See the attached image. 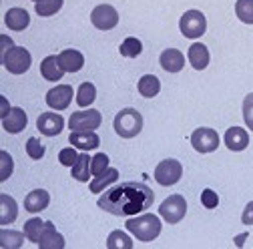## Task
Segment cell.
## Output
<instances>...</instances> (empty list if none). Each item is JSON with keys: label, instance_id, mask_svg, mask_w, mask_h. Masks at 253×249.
<instances>
[{"label": "cell", "instance_id": "1", "mask_svg": "<svg viewBox=\"0 0 253 249\" xmlns=\"http://www.w3.org/2000/svg\"><path fill=\"white\" fill-rule=\"evenodd\" d=\"M155 201V193L149 185L126 181L121 185H111L99 197V207L117 217H133L147 211Z\"/></svg>", "mask_w": 253, "mask_h": 249}, {"label": "cell", "instance_id": "2", "mask_svg": "<svg viewBox=\"0 0 253 249\" xmlns=\"http://www.w3.org/2000/svg\"><path fill=\"white\" fill-rule=\"evenodd\" d=\"M125 227H126V231H131L139 241H145V243L157 239L161 235V229H163L161 219L151 215V213H145V215H139V217H135V215L129 217V219L125 221Z\"/></svg>", "mask_w": 253, "mask_h": 249}, {"label": "cell", "instance_id": "3", "mask_svg": "<svg viewBox=\"0 0 253 249\" xmlns=\"http://www.w3.org/2000/svg\"><path fill=\"white\" fill-rule=\"evenodd\" d=\"M113 127H115V133L119 137L133 139V137H137L143 131V117H141L139 111L126 107V109L117 113V117L113 121Z\"/></svg>", "mask_w": 253, "mask_h": 249}, {"label": "cell", "instance_id": "4", "mask_svg": "<svg viewBox=\"0 0 253 249\" xmlns=\"http://www.w3.org/2000/svg\"><path fill=\"white\" fill-rule=\"evenodd\" d=\"M179 30H181V35L189 41H197L205 35V30H207V18L201 10H187L181 20H179Z\"/></svg>", "mask_w": 253, "mask_h": 249}, {"label": "cell", "instance_id": "5", "mask_svg": "<svg viewBox=\"0 0 253 249\" xmlns=\"http://www.w3.org/2000/svg\"><path fill=\"white\" fill-rule=\"evenodd\" d=\"M33 65V56L24 46H12L8 52L2 54V67L10 75H22Z\"/></svg>", "mask_w": 253, "mask_h": 249}, {"label": "cell", "instance_id": "6", "mask_svg": "<svg viewBox=\"0 0 253 249\" xmlns=\"http://www.w3.org/2000/svg\"><path fill=\"white\" fill-rule=\"evenodd\" d=\"M153 177L161 187H171V185L179 183V179L183 177V165L177 159H163L155 167Z\"/></svg>", "mask_w": 253, "mask_h": 249}, {"label": "cell", "instance_id": "7", "mask_svg": "<svg viewBox=\"0 0 253 249\" xmlns=\"http://www.w3.org/2000/svg\"><path fill=\"white\" fill-rule=\"evenodd\" d=\"M101 123H103V115L97 109H86L73 113L67 124L71 131H94L101 127Z\"/></svg>", "mask_w": 253, "mask_h": 249}, {"label": "cell", "instance_id": "8", "mask_svg": "<svg viewBox=\"0 0 253 249\" xmlns=\"http://www.w3.org/2000/svg\"><path fill=\"white\" fill-rule=\"evenodd\" d=\"M185 213H187V201L183 195H171L159 205V217H163L171 225L179 223L185 217Z\"/></svg>", "mask_w": 253, "mask_h": 249}, {"label": "cell", "instance_id": "9", "mask_svg": "<svg viewBox=\"0 0 253 249\" xmlns=\"http://www.w3.org/2000/svg\"><path fill=\"white\" fill-rule=\"evenodd\" d=\"M191 145L197 153H213L219 147V135L209 127H199L191 133Z\"/></svg>", "mask_w": 253, "mask_h": 249}, {"label": "cell", "instance_id": "10", "mask_svg": "<svg viewBox=\"0 0 253 249\" xmlns=\"http://www.w3.org/2000/svg\"><path fill=\"white\" fill-rule=\"evenodd\" d=\"M90 22L99 30H113L119 24V12L111 4H99L90 12Z\"/></svg>", "mask_w": 253, "mask_h": 249}, {"label": "cell", "instance_id": "11", "mask_svg": "<svg viewBox=\"0 0 253 249\" xmlns=\"http://www.w3.org/2000/svg\"><path fill=\"white\" fill-rule=\"evenodd\" d=\"M75 97V90L71 84H56L46 92V105L54 111H65Z\"/></svg>", "mask_w": 253, "mask_h": 249}, {"label": "cell", "instance_id": "12", "mask_svg": "<svg viewBox=\"0 0 253 249\" xmlns=\"http://www.w3.org/2000/svg\"><path fill=\"white\" fill-rule=\"evenodd\" d=\"M37 129L44 137H56V135H60L62 129H65V119L56 113H42L37 119Z\"/></svg>", "mask_w": 253, "mask_h": 249}, {"label": "cell", "instance_id": "13", "mask_svg": "<svg viewBox=\"0 0 253 249\" xmlns=\"http://www.w3.org/2000/svg\"><path fill=\"white\" fill-rule=\"evenodd\" d=\"M26 123H28L26 113H24L20 107H12V109L2 117V129H4L6 133H10V135H16V133H20V131L26 129Z\"/></svg>", "mask_w": 253, "mask_h": 249}, {"label": "cell", "instance_id": "14", "mask_svg": "<svg viewBox=\"0 0 253 249\" xmlns=\"http://www.w3.org/2000/svg\"><path fill=\"white\" fill-rule=\"evenodd\" d=\"M69 141L73 147L81 151H92V149H99L101 145V139L94 131H71Z\"/></svg>", "mask_w": 253, "mask_h": 249}, {"label": "cell", "instance_id": "15", "mask_svg": "<svg viewBox=\"0 0 253 249\" xmlns=\"http://www.w3.org/2000/svg\"><path fill=\"white\" fill-rule=\"evenodd\" d=\"M223 143H225V147L229 151L239 153V151L247 149V145H249V133L245 129H241V127H229L225 131V135H223Z\"/></svg>", "mask_w": 253, "mask_h": 249}, {"label": "cell", "instance_id": "16", "mask_svg": "<svg viewBox=\"0 0 253 249\" xmlns=\"http://www.w3.org/2000/svg\"><path fill=\"white\" fill-rule=\"evenodd\" d=\"M58 65L65 73H79L84 67V56L75 48H67L58 54Z\"/></svg>", "mask_w": 253, "mask_h": 249}, {"label": "cell", "instance_id": "17", "mask_svg": "<svg viewBox=\"0 0 253 249\" xmlns=\"http://www.w3.org/2000/svg\"><path fill=\"white\" fill-rule=\"evenodd\" d=\"M159 65L167 73H181L183 67H185V56L177 48H165L159 56Z\"/></svg>", "mask_w": 253, "mask_h": 249}, {"label": "cell", "instance_id": "18", "mask_svg": "<svg viewBox=\"0 0 253 249\" xmlns=\"http://www.w3.org/2000/svg\"><path fill=\"white\" fill-rule=\"evenodd\" d=\"M65 245H67V241H65V237L56 231L54 223L46 221L44 231H42L41 241H39V247L41 249H65Z\"/></svg>", "mask_w": 253, "mask_h": 249}, {"label": "cell", "instance_id": "19", "mask_svg": "<svg viewBox=\"0 0 253 249\" xmlns=\"http://www.w3.org/2000/svg\"><path fill=\"white\" fill-rule=\"evenodd\" d=\"M187 58H189V65H191L195 71H203V69H207L209 60H211L209 48L203 42H193L191 46H189Z\"/></svg>", "mask_w": 253, "mask_h": 249}, {"label": "cell", "instance_id": "20", "mask_svg": "<svg viewBox=\"0 0 253 249\" xmlns=\"http://www.w3.org/2000/svg\"><path fill=\"white\" fill-rule=\"evenodd\" d=\"M48 203H50V195L44 189H35L24 197V209L28 213H41L48 207Z\"/></svg>", "mask_w": 253, "mask_h": 249}, {"label": "cell", "instance_id": "21", "mask_svg": "<svg viewBox=\"0 0 253 249\" xmlns=\"http://www.w3.org/2000/svg\"><path fill=\"white\" fill-rule=\"evenodd\" d=\"M41 75L44 81L48 83H58L62 79V75H67L58 65V54H48L42 62H41Z\"/></svg>", "mask_w": 253, "mask_h": 249}, {"label": "cell", "instance_id": "22", "mask_svg": "<svg viewBox=\"0 0 253 249\" xmlns=\"http://www.w3.org/2000/svg\"><path fill=\"white\" fill-rule=\"evenodd\" d=\"M4 24L10 28V30H16V33H20V30H24L28 24H30V16L24 8L20 6H14L10 8L6 14H4Z\"/></svg>", "mask_w": 253, "mask_h": 249}, {"label": "cell", "instance_id": "23", "mask_svg": "<svg viewBox=\"0 0 253 249\" xmlns=\"http://www.w3.org/2000/svg\"><path fill=\"white\" fill-rule=\"evenodd\" d=\"M16 217H18V205H16V201L10 195L2 193V195H0V223L8 225V223L16 221Z\"/></svg>", "mask_w": 253, "mask_h": 249}, {"label": "cell", "instance_id": "24", "mask_svg": "<svg viewBox=\"0 0 253 249\" xmlns=\"http://www.w3.org/2000/svg\"><path fill=\"white\" fill-rule=\"evenodd\" d=\"M117 179H119V171L109 167L105 173L97 175V177H94V179L90 181L88 189H90V193H103L105 189H109L111 185H115V183H117Z\"/></svg>", "mask_w": 253, "mask_h": 249}, {"label": "cell", "instance_id": "25", "mask_svg": "<svg viewBox=\"0 0 253 249\" xmlns=\"http://www.w3.org/2000/svg\"><path fill=\"white\" fill-rule=\"evenodd\" d=\"M137 88H139V95H141V97H145V99H153V97L159 95V90H161V81L157 79L155 75H143V77L139 79Z\"/></svg>", "mask_w": 253, "mask_h": 249}, {"label": "cell", "instance_id": "26", "mask_svg": "<svg viewBox=\"0 0 253 249\" xmlns=\"http://www.w3.org/2000/svg\"><path fill=\"white\" fill-rule=\"evenodd\" d=\"M71 175H73L77 181H81V183H86V181L90 179L92 171H90V157H88V153H81V155H79L77 163H75L73 169H71Z\"/></svg>", "mask_w": 253, "mask_h": 249}, {"label": "cell", "instance_id": "27", "mask_svg": "<svg viewBox=\"0 0 253 249\" xmlns=\"http://www.w3.org/2000/svg\"><path fill=\"white\" fill-rule=\"evenodd\" d=\"M24 237L26 235L16 231V229H6V227L0 229V245H2L4 249H20Z\"/></svg>", "mask_w": 253, "mask_h": 249}, {"label": "cell", "instance_id": "28", "mask_svg": "<svg viewBox=\"0 0 253 249\" xmlns=\"http://www.w3.org/2000/svg\"><path fill=\"white\" fill-rule=\"evenodd\" d=\"M44 221L41 219V217H30V219L24 223V235H26V239L30 241V243H37L39 245V241H41V235H42V231H44Z\"/></svg>", "mask_w": 253, "mask_h": 249}, {"label": "cell", "instance_id": "29", "mask_svg": "<svg viewBox=\"0 0 253 249\" xmlns=\"http://www.w3.org/2000/svg\"><path fill=\"white\" fill-rule=\"evenodd\" d=\"M97 99V86L92 83H83L77 90V105L79 107H90Z\"/></svg>", "mask_w": 253, "mask_h": 249}, {"label": "cell", "instance_id": "30", "mask_svg": "<svg viewBox=\"0 0 253 249\" xmlns=\"http://www.w3.org/2000/svg\"><path fill=\"white\" fill-rule=\"evenodd\" d=\"M107 247L109 249H133V239L126 233H123L121 229H115L107 237Z\"/></svg>", "mask_w": 253, "mask_h": 249}, {"label": "cell", "instance_id": "31", "mask_svg": "<svg viewBox=\"0 0 253 249\" xmlns=\"http://www.w3.org/2000/svg\"><path fill=\"white\" fill-rule=\"evenodd\" d=\"M141 50H143V42H141L139 39H135V37L125 39L123 44L119 46V52H121L123 56H126V58H135V56H139Z\"/></svg>", "mask_w": 253, "mask_h": 249}, {"label": "cell", "instance_id": "32", "mask_svg": "<svg viewBox=\"0 0 253 249\" xmlns=\"http://www.w3.org/2000/svg\"><path fill=\"white\" fill-rule=\"evenodd\" d=\"M235 14L243 24H253V0H237Z\"/></svg>", "mask_w": 253, "mask_h": 249}, {"label": "cell", "instance_id": "33", "mask_svg": "<svg viewBox=\"0 0 253 249\" xmlns=\"http://www.w3.org/2000/svg\"><path fill=\"white\" fill-rule=\"evenodd\" d=\"M62 2H65V0H39L35 10L39 16H52L62 8Z\"/></svg>", "mask_w": 253, "mask_h": 249}, {"label": "cell", "instance_id": "34", "mask_svg": "<svg viewBox=\"0 0 253 249\" xmlns=\"http://www.w3.org/2000/svg\"><path fill=\"white\" fill-rule=\"evenodd\" d=\"M14 171V161L6 151H0V181H6Z\"/></svg>", "mask_w": 253, "mask_h": 249}, {"label": "cell", "instance_id": "35", "mask_svg": "<svg viewBox=\"0 0 253 249\" xmlns=\"http://www.w3.org/2000/svg\"><path fill=\"white\" fill-rule=\"evenodd\" d=\"M26 153H28V157L35 159V161H39V159L44 157V147H42V143L39 141V137H30V139L26 141Z\"/></svg>", "mask_w": 253, "mask_h": 249}, {"label": "cell", "instance_id": "36", "mask_svg": "<svg viewBox=\"0 0 253 249\" xmlns=\"http://www.w3.org/2000/svg\"><path fill=\"white\" fill-rule=\"evenodd\" d=\"M109 169V157L105 153H97L94 157L90 159V171H92V175L97 177V175H101V173H105Z\"/></svg>", "mask_w": 253, "mask_h": 249}, {"label": "cell", "instance_id": "37", "mask_svg": "<svg viewBox=\"0 0 253 249\" xmlns=\"http://www.w3.org/2000/svg\"><path fill=\"white\" fill-rule=\"evenodd\" d=\"M79 159V153H77V147H67V149H62L58 153V161L60 165H65V167H73Z\"/></svg>", "mask_w": 253, "mask_h": 249}, {"label": "cell", "instance_id": "38", "mask_svg": "<svg viewBox=\"0 0 253 249\" xmlns=\"http://www.w3.org/2000/svg\"><path fill=\"white\" fill-rule=\"evenodd\" d=\"M243 121L247 124V129L253 131V92L243 99Z\"/></svg>", "mask_w": 253, "mask_h": 249}, {"label": "cell", "instance_id": "39", "mask_svg": "<svg viewBox=\"0 0 253 249\" xmlns=\"http://www.w3.org/2000/svg\"><path fill=\"white\" fill-rule=\"evenodd\" d=\"M201 203H203V207H207V209H215V207L219 205V197H217V193H215L213 189H203V193H201Z\"/></svg>", "mask_w": 253, "mask_h": 249}, {"label": "cell", "instance_id": "40", "mask_svg": "<svg viewBox=\"0 0 253 249\" xmlns=\"http://www.w3.org/2000/svg\"><path fill=\"white\" fill-rule=\"evenodd\" d=\"M241 221H243L245 225H253V201H249V203L245 205V209H243V213H241Z\"/></svg>", "mask_w": 253, "mask_h": 249}, {"label": "cell", "instance_id": "41", "mask_svg": "<svg viewBox=\"0 0 253 249\" xmlns=\"http://www.w3.org/2000/svg\"><path fill=\"white\" fill-rule=\"evenodd\" d=\"M0 44H2V54H4V52H8V50L14 46V44H12V39H8L6 35L0 37Z\"/></svg>", "mask_w": 253, "mask_h": 249}, {"label": "cell", "instance_id": "42", "mask_svg": "<svg viewBox=\"0 0 253 249\" xmlns=\"http://www.w3.org/2000/svg\"><path fill=\"white\" fill-rule=\"evenodd\" d=\"M0 101H2V117H4V115L10 111V107H8V101H6V97H2Z\"/></svg>", "mask_w": 253, "mask_h": 249}, {"label": "cell", "instance_id": "43", "mask_svg": "<svg viewBox=\"0 0 253 249\" xmlns=\"http://www.w3.org/2000/svg\"><path fill=\"white\" fill-rule=\"evenodd\" d=\"M245 237H247V233H243V235H239V237L235 239V243H237V245H243V241H245Z\"/></svg>", "mask_w": 253, "mask_h": 249}, {"label": "cell", "instance_id": "44", "mask_svg": "<svg viewBox=\"0 0 253 249\" xmlns=\"http://www.w3.org/2000/svg\"><path fill=\"white\" fill-rule=\"evenodd\" d=\"M33 2H35V4H37V2H39V0H33Z\"/></svg>", "mask_w": 253, "mask_h": 249}]
</instances>
